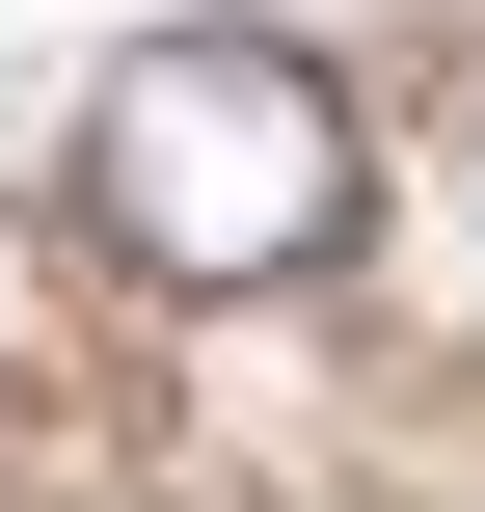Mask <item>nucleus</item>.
Returning a JSON list of instances; mask_svg holds the SVG:
<instances>
[{
  "label": "nucleus",
  "mask_w": 485,
  "mask_h": 512,
  "mask_svg": "<svg viewBox=\"0 0 485 512\" xmlns=\"http://www.w3.org/2000/svg\"><path fill=\"white\" fill-rule=\"evenodd\" d=\"M81 243L162 297H297L351 243V81L297 27H135L81 108Z\"/></svg>",
  "instance_id": "obj_1"
}]
</instances>
